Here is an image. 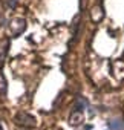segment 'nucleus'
I'll list each match as a JSON object with an SVG mask.
<instances>
[{
  "mask_svg": "<svg viewBox=\"0 0 124 130\" xmlns=\"http://www.w3.org/2000/svg\"><path fill=\"white\" fill-rule=\"evenodd\" d=\"M9 34L12 35V37H17V35H20L25 29H26V22H25V19H20V17H17V19H14L11 23H9Z\"/></svg>",
  "mask_w": 124,
  "mask_h": 130,
  "instance_id": "f03ea898",
  "label": "nucleus"
},
{
  "mask_svg": "<svg viewBox=\"0 0 124 130\" xmlns=\"http://www.w3.org/2000/svg\"><path fill=\"white\" fill-rule=\"evenodd\" d=\"M103 15H104V12H103V8L101 6H95V8H92V20L97 23V22H100L101 19H103Z\"/></svg>",
  "mask_w": 124,
  "mask_h": 130,
  "instance_id": "423d86ee",
  "label": "nucleus"
},
{
  "mask_svg": "<svg viewBox=\"0 0 124 130\" xmlns=\"http://www.w3.org/2000/svg\"><path fill=\"white\" fill-rule=\"evenodd\" d=\"M8 46H9L8 40L0 41V68H2V64L5 61V57H6V52H8Z\"/></svg>",
  "mask_w": 124,
  "mask_h": 130,
  "instance_id": "39448f33",
  "label": "nucleus"
},
{
  "mask_svg": "<svg viewBox=\"0 0 124 130\" xmlns=\"http://www.w3.org/2000/svg\"><path fill=\"white\" fill-rule=\"evenodd\" d=\"M83 121H84V115H83V112H81V110H74V112L71 113L68 122H69V125H72V127H78V125L83 124Z\"/></svg>",
  "mask_w": 124,
  "mask_h": 130,
  "instance_id": "7ed1b4c3",
  "label": "nucleus"
},
{
  "mask_svg": "<svg viewBox=\"0 0 124 130\" xmlns=\"http://www.w3.org/2000/svg\"><path fill=\"white\" fill-rule=\"evenodd\" d=\"M5 95H6V80L0 74V98H5Z\"/></svg>",
  "mask_w": 124,
  "mask_h": 130,
  "instance_id": "6e6552de",
  "label": "nucleus"
},
{
  "mask_svg": "<svg viewBox=\"0 0 124 130\" xmlns=\"http://www.w3.org/2000/svg\"><path fill=\"white\" fill-rule=\"evenodd\" d=\"M109 130H124V122L121 119H112L109 122Z\"/></svg>",
  "mask_w": 124,
  "mask_h": 130,
  "instance_id": "0eeeda50",
  "label": "nucleus"
},
{
  "mask_svg": "<svg viewBox=\"0 0 124 130\" xmlns=\"http://www.w3.org/2000/svg\"><path fill=\"white\" fill-rule=\"evenodd\" d=\"M14 121H16V124H19L22 127H26V128H32V127L37 125V119L32 115L26 113V112H19L14 116Z\"/></svg>",
  "mask_w": 124,
  "mask_h": 130,
  "instance_id": "f257e3e1",
  "label": "nucleus"
},
{
  "mask_svg": "<svg viewBox=\"0 0 124 130\" xmlns=\"http://www.w3.org/2000/svg\"><path fill=\"white\" fill-rule=\"evenodd\" d=\"M112 71H113V75L118 78V80H124V61L118 60L112 64Z\"/></svg>",
  "mask_w": 124,
  "mask_h": 130,
  "instance_id": "20e7f679",
  "label": "nucleus"
},
{
  "mask_svg": "<svg viewBox=\"0 0 124 130\" xmlns=\"http://www.w3.org/2000/svg\"><path fill=\"white\" fill-rule=\"evenodd\" d=\"M84 107H86V101L81 100V98H78V100H77V104H75V110H81V112H83Z\"/></svg>",
  "mask_w": 124,
  "mask_h": 130,
  "instance_id": "1a4fd4ad",
  "label": "nucleus"
}]
</instances>
